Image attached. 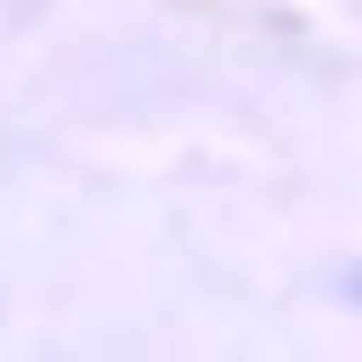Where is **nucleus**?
<instances>
[{
    "instance_id": "1",
    "label": "nucleus",
    "mask_w": 362,
    "mask_h": 362,
    "mask_svg": "<svg viewBox=\"0 0 362 362\" xmlns=\"http://www.w3.org/2000/svg\"><path fill=\"white\" fill-rule=\"evenodd\" d=\"M354 300H362V274H354Z\"/></svg>"
}]
</instances>
